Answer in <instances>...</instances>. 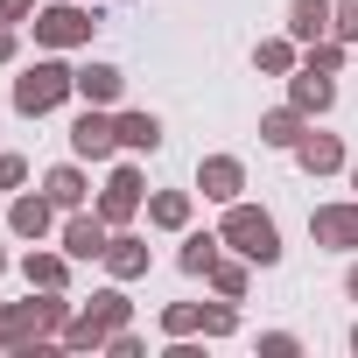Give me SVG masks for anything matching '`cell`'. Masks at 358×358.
Returning <instances> with one entry per match:
<instances>
[{"label":"cell","instance_id":"3957f363","mask_svg":"<svg viewBox=\"0 0 358 358\" xmlns=\"http://www.w3.org/2000/svg\"><path fill=\"white\" fill-rule=\"evenodd\" d=\"M92 29H99V15H85L78 0L36 15V43H43V50H78V43H92Z\"/></svg>","mask_w":358,"mask_h":358},{"label":"cell","instance_id":"ffe728a7","mask_svg":"<svg viewBox=\"0 0 358 358\" xmlns=\"http://www.w3.org/2000/svg\"><path fill=\"white\" fill-rule=\"evenodd\" d=\"M148 218L169 225V232H176V225H190V197H183V190H162V197L148 204Z\"/></svg>","mask_w":358,"mask_h":358},{"label":"cell","instance_id":"f1b7e54d","mask_svg":"<svg viewBox=\"0 0 358 358\" xmlns=\"http://www.w3.org/2000/svg\"><path fill=\"white\" fill-rule=\"evenodd\" d=\"M15 57V22H0V64Z\"/></svg>","mask_w":358,"mask_h":358},{"label":"cell","instance_id":"4fadbf2b","mask_svg":"<svg viewBox=\"0 0 358 358\" xmlns=\"http://www.w3.org/2000/svg\"><path fill=\"white\" fill-rule=\"evenodd\" d=\"M330 99H337V92H330V71L302 64V71H295V106H302V113H330Z\"/></svg>","mask_w":358,"mask_h":358},{"label":"cell","instance_id":"4316f807","mask_svg":"<svg viewBox=\"0 0 358 358\" xmlns=\"http://www.w3.org/2000/svg\"><path fill=\"white\" fill-rule=\"evenodd\" d=\"M22 176H29V169H22V155H0V190H15Z\"/></svg>","mask_w":358,"mask_h":358},{"label":"cell","instance_id":"44dd1931","mask_svg":"<svg viewBox=\"0 0 358 358\" xmlns=\"http://www.w3.org/2000/svg\"><path fill=\"white\" fill-rule=\"evenodd\" d=\"M211 260H218V239L211 232H190L183 239V274H211Z\"/></svg>","mask_w":358,"mask_h":358},{"label":"cell","instance_id":"5bb4252c","mask_svg":"<svg viewBox=\"0 0 358 358\" xmlns=\"http://www.w3.org/2000/svg\"><path fill=\"white\" fill-rule=\"evenodd\" d=\"M295 155H302V169H309V176H330V169L344 162L337 134H302V141H295Z\"/></svg>","mask_w":358,"mask_h":358},{"label":"cell","instance_id":"d4e9b609","mask_svg":"<svg viewBox=\"0 0 358 358\" xmlns=\"http://www.w3.org/2000/svg\"><path fill=\"white\" fill-rule=\"evenodd\" d=\"M288 64H295V50H288V43H260V71H274V78H281Z\"/></svg>","mask_w":358,"mask_h":358},{"label":"cell","instance_id":"7a4b0ae2","mask_svg":"<svg viewBox=\"0 0 358 358\" xmlns=\"http://www.w3.org/2000/svg\"><path fill=\"white\" fill-rule=\"evenodd\" d=\"M225 246H239L253 267H274V260H281V232H274V218L253 211V204H232V218H225Z\"/></svg>","mask_w":358,"mask_h":358},{"label":"cell","instance_id":"7c38bea8","mask_svg":"<svg viewBox=\"0 0 358 358\" xmlns=\"http://www.w3.org/2000/svg\"><path fill=\"white\" fill-rule=\"evenodd\" d=\"M120 85H127V78H120L113 64H85V71H78V99H85V106H113Z\"/></svg>","mask_w":358,"mask_h":358},{"label":"cell","instance_id":"6da1fadb","mask_svg":"<svg viewBox=\"0 0 358 358\" xmlns=\"http://www.w3.org/2000/svg\"><path fill=\"white\" fill-rule=\"evenodd\" d=\"M71 92H78V71H64V64H57V57H50V64H36V71H22V78H15V106H22V113H29V120H36V113H57V106H64V99H71Z\"/></svg>","mask_w":358,"mask_h":358},{"label":"cell","instance_id":"8fae6325","mask_svg":"<svg viewBox=\"0 0 358 358\" xmlns=\"http://www.w3.org/2000/svg\"><path fill=\"white\" fill-rule=\"evenodd\" d=\"M197 183H204V197H218V204H232V197H239V183H246V169H239L232 155H211V162H204V176H197Z\"/></svg>","mask_w":358,"mask_h":358},{"label":"cell","instance_id":"83f0119b","mask_svg":"<svg viewBox=\"0 0 358 358\" xmlns=\"http://www.w3.org/2000/svg\"><path fill=\"white\" fill-rule=\"evenodd\" d=\"M29 8L36 0H0V22H29Z\"/></svg>","mask_w":358,"mask_h":358},{"label":"cell","instance_id":"277c9868","mask_svg":"<svg viewBox=\"0 0 358 358\" xmlns=\"http://www.w3.org/2000/svg\"><path fill=\"white\" fill-rule=\"evenodd\" d=\"M120 323H127V295H113V288H106V295H92V309L71 323V344H99V337H113Z\"/></svg>","mask_w":358,"mask_h":358},{"label":"cell","instance_id":"cb8c5ba5","mask_svg":"<svg viewBox=\"0 0 358 358\" xmlns=\"http://www.w3.org/2000/svg\"><path fill=\"white\" fill-rule=\"evenodd\" d=\"M211 281H218V295H246V267H232V260H211Z\"/></svg>","mask_w":358,"mask_h":358},{"label":"cell","instance_id":"1f68e13d","mask_svg":"<svg viewBox=\"0 0 358 358\" xmlns=\"http://www.w3.org/2000/svg\"><path fill=\"white\" fill-rule=\"evenodd\" d=\"M351 351H358V330H351Z\"/></svg>","mask_w":358,"mask_h":358},{"label":"cell","instance_id":"9c48e42d","mask_svg":"<svg viewBox=\"0 0 358 358\" xmlns=\"http://www.w3.org/2000/svg\"><path fill=\"white\" fill-rule=\"evenodd\" d=\"M134 211H141V176H134V169H120L113 183H106V197H99V218H106V225H127Z\"/></svg>","mask_w":358,"mask_h":358},{"label":"cell","instance_id":"d6a6232c","mask_svg":"<svg viewBox=\"0 0 358 358\" xmlns=\"http://www.w3.org/2000/svg\"><path fill=\"white\" fill-rule=\"evenodd\" d=\"M0 267H8V253H0Z\"/></svg>","mask_w":358,"mask_h":358},{"label":"cell","instance_id":"9a60e30c","mask_svg":"<svg viewBox=\"0 0 358 358\" xmlns=\"http://www.w3.org/2000/svg\"><path fill=\"white\" fill-rule=\"evenodd\" d=\"M50 218H57V204H50V197H15V211H8V225H15L22 239H43V232H50Z\"/></svg>","mask_w":358,"mask_h":358},{"label":"cell","instance_id":"2e32d148","mask_svg":"<svg viewBox=\"0 0 358 358\" xmlns=\"http://www.w3.org/2000/svg\"><path fill=\"white\" fill-rule=\"evenodd\" d=\"M120 148L155 155V148H162V120H155V113H120Z\"/></svg>","mask_w":358,"mask_h":358},{"label":"cell","instance_id":"52a82bcc","mask_svg":"<svg viewBox=\"0 0 358 358\" xmlns=\"http://www.w3.org/2000/svg\"><path fill=\"white\" fill-rule=\"evenodd\" d=\"M288 36H295V43L337 36V0H295V8H288Z\"/></svg>","mask_w":358,"mask_h":358},{"label":"cell","instance_id":"30bf717a","mask_svg":"<svg viewBox=\"0 0 358 358\" xmlns=\"http://www.w3.org/2000/svg\"><path fill=\"white\" fill-rule=\"evenodd\" d=\"M64 253L71 260H106V218H71L64 225Z\"/></svg>","mask_w":358,"mask_h":358},{"label":"cell","instance_id":"603a6c76","mask_svg":"<svg viewBox=\"0 0 358 358\" xmlns=\"http://www.w3.org/2000/svg\"><path fill=\"white\" fill-rule=\"evenodd\" d=\"M309 64L337 78V71H344V43H337V36H323V43H309Z\"/></svg>","mask_w":358,"mask_h":358},{"label":"cell","instance_id":"5b68a950","mask_svg":"<svg viewBox=\"0 0 358 358\" xmlns=\"http://www.w3.org/2000/svg\"><path fill=\"white\" fill-rule=\"evenodd\" d=\"M71 148H78L85 162H106V155L120 148V120H106L99 106H92V113H78V127H71Z\"/></svg>","mask_w":358,"mask_h":358},{"label":"cell","instance_id":"484cf974","mask_svg":"<svg viewBox=\"0 0 358 358\" xmlns=\"http://www.w3.org/2000/svg\"><path fill=\"white\" fill-rule=\"evenodd\" d=\"M337 43H358V0H337Z\"/></svg>","mask_w":358,"mask_h":358},{"label":"cell","instance_id":"f546056e","mask_svg":"<svg viewBox=\"0 0 358 358\" xmlns=\"http://www.w3.org/2000/svg\"><path fill=\"white\" fill-rule=\"evenodd\" d=\"M344 288H351V302H358V267H351V281H344Z\"/></svg>","mask_w":358,"mask_h":358},{"label":"cell","instance_id":"ba28073f","mask_svg":"<svg viewBox=\"0 0 358 358\" xmlns=\"http://www.w3.org/2000/svg\"><path fill=\"white\" fill-rule=\"evenodd\" d=\"M50 323H64V302H29V309H15V316H0V344H29V337H43Z\"/></svg>","mask_w":358,"mask_h":358},{"label":"cell","instance_id":"4dcf8cb0","mask_svg":"<svg viewBox=\"0 0 358 358\" xmlns=\"http://www.w3.org/2000/svg\"><path fill=\"white\" fill-rule=\"evenodd\" d=\"M351 190H358V162H351Z\"/></svg>","mask_w":358,"mask_h":358},{"label":"cell","instance_id":"ac0fdd59","mask_svg":"<svg viewBox=\"0 0 358 358\" xmlns=\"http://www.w3.org/2000/svg\"><path fill=\"white\" fill-rule=\"evenodd\" d=\"M106 267L120 281H134V274H148V246L141 239H106Z\"/></svg>","mask_w":358,"mask_h":358},{"label":"cell","instance_id":"e0dca14e","mask_svg":"<svg viewBox=\"0 0 358 358\" xmlns=\"http://www.w3.org/2000/svg\"><path fill=\"white\" fill-rule=\"evenodd\" d=\"M260 141H267V148H295V141H302V106L267 113V120H260Z\"/></svg>","mask_w":358,"mask_h":358},{"label":"cell","instance_id":"8992f818","mask_svg":"<svg viewBox=\"0 0 358 358\" xmlns=\"http://www.w3.org/2000/svg\"><path fill=\"white\" fill-rule=\"evenodd\" d=\"M309 232H316V246L351 253V246H358V204H323V211L309 218Z\"/></svg>","mask_w":358,"mask_h":358},{"label":"cell","instance_id":"7402d4cb","mask_svg":"<svg viewBox=\"0 0 358 358\" xmlns=\"http://www.w3.org/2000/svg\"><path fill=\"white\" fill-rule=\"evenodd\" d=\"M22 274H29V288H64V260L57 253H29Z\"/></svg>","mask_w":358,"mask_h":358},{"label":"cell","instance_id":"d6986e66","mask_svg":"<svg viewBox=\"0 0 358 358\" xmlns=\"http://www.w3.org/2000/svg\"><path fill=\"white\" fill-rule=\"evenodd\" d=\"M43 197H50L57 211H78V204H85V176H78V169H50V183H43Z\"/></svg>","mask_w":358,"mask_h":358}]
</instances>
